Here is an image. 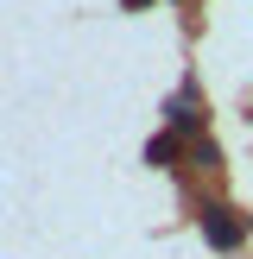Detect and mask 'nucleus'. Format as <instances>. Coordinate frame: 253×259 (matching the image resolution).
Wrapping results in <instances>:
<instances>
[{"instance_id":"1","label":"nucleus","mask_w":253,"mask_h":259,"mask_svg":"<svg viewBox=\"0 0 253 259\" xmlns=\"http://www.w3.org/2000/svg\"><path fill=\"white\" fill-rule=\"evenodd\" d=\"M202 234H209V247H222V253H234V247H240V234H247V228L234 222V209H202Z\"/></svg>"},{"instance_id":"2","label":"nucleus","mask_w":253,"mask_h":259,"mask_svg":"<svg viewBox=\"0 0 253 259\" xmlns=\"http://www.w3.org/2000/svg\"><path fill=\"white\" fill-rule=\"evenodd\" d=\"M177 158V139L171 133H164V139H152V146H146V164H171Z\"/></svg>"},{"instance_id":"4","label":"nucleus","mask_w":253,"mask_h":259,"mask_svg":"<svg viewBox=\"0 0 253 259\" xmlns=\"http://www.w3.org/2000/svg\"><path fill=\"white\" fill-rule=\"evenodd\" d=\"M120 7H146V0H120Z\"/></svg>"},{"instance_id":"3","label":"nucleus","mask_w":253,"mask_h":259,"mask_svg":"<svg viewBox=\"0 0 253 259\" xmlns=\"http://www.w3.org/2000/svg\"><path fill=\"white\" fill-rule=\"evenodd\" d=\"M171 126H177V133H190V126H196V108H190V101H184V95H177V101H171Z\"/></svg>"}]
</instances>
